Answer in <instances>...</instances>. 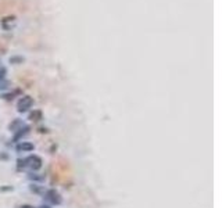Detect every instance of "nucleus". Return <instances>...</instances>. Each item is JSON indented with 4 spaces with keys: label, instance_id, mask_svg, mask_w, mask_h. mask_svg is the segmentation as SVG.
Segmentation results:
<instances>
[{
    "label": "nucleus",
    "instance_id": "obj_1",
    "mask_svg": "<svg viewBox=\"0 0 222 208\" xmlns=\"http://www.w3.org/2000/svg\"><path fill=\"white\" fill-rule=\"evenodd\" d=\"M43 198L44 201H49L50 204H54V206H60L63 198H61V194L58 192H56L54 189H50V190H46L43 193Z\"/></svg>",
    "mask_w": 222,
    "mask_h": 208
},
{
    "label": "nucleus",
    "instance_id": "obj_2",
    "mask_svg": "<svg viewBox=\"0 0 222 208\" xmlns=\"http://www.w3.org/2000/svg\"><path fill=\"white\" fill-rule=\"evenodd\" d=\"M24 164H25L28 168H31L32 171H38V169H40L42 168V158H40L39 156H29V157H26L25 160H24Z\"/></svg>",
    "mask_w": 222,
    "mask_h": 208
},
{
    "label": "nucleus",
    "instance_id": "obj_3",
    "mask_svg": "<svg viewBox=\"0 0 222 208\" xmlns=\"http://www.w3.org/2000/svg\"><path fill=\"white\" fill-rule=\"evenodd\" d=\"M32 106H34V99H32V97H29V96L21 97V99L18 100V103H17V108H18L20 112L28 111Z\"/></svg>",
    "mask_w": 222,
    "mask_h": 208
},
{
    "label": "nucleus",
    "instance_id": "obj_4",
    "mask_svg": "<svg viewBox=\"0 0 222 208\" xmlns=\"http://www.w3.org/2000/svg\"><path fill=\"white\" fill-rule=\"evenodd\" d=\"M35 148V146L32 144V143H29V142H21V143H18L17 144V147H16V150L18 151V153H29V151H32Z\"/></svg>",
    "mask_w": 222,
    "mask_h": 208
},
{
    "label": "nucleus",
    "instance_id": "obj_5",
    "mask_svg": "<svg viewBox=\"0 0 222 208\" xmlns=\"http://www.w3.org/2000/svg\"><path fill=\"white\" fill-rule=\"evenodd\" d=\"M29 129H31V128H29L28 125H24V126H21L18 130H16V133H14V142H18L20 139L22 138V136L28 135V133H29Z\"/></svg>",
    "mask_w": 222,
    "mask_h": 208
},
{
    "label": "nucleus",
    "instance_id": "obj_6",
    "mask_svg": "<svg viewBox=\"0 0 222 208\" xmlns=\"http://www.w3.org/2000/svg\"><path fill=\"white\" fill-rule=\"evenodd\" d=\"M24 125H25V124H24L21 120H14L13 122L10 124V126H8V129H10V130H13V132H16V130H18V129H20V128H21V126H24Z\"/></svg>",
    "mask_w": 222,
    "mask_h": 208
},
{
    "label": "nucleus",
    "instance_id": "obj_7",
    "mask_svg": "<svg viewBox=\"0 0 222 208\" xmlns=\"http://www.w3.org/2000/svg\"><path fill=\"white\" fill-rule=\"evenodd\" d=\"M29 120L35 121V122L40 121V120H42V111H39V110H34V111L29 114Z\"/></svg>",
    "mask_w": 222,
    "mask_h": 208
},
{
    "label": "nucleus",
    "instance_id": "obj_8",
    "mask_svg": "<svg viewBox=\"0 0 222 208\" xmlns=\"http://www.w3.org/2000/svg\"><path fill=\"white\" fill-rule=\"evenodd\" d=\"M29 179H32V180H43L44 179V176L43 175H39V174H31L29 175Z\"/></svg>",
    "mask_w": 222,
    "mask_h": 208
},
{
    "label": "nucleus",
    "instance_id": "obj_9",
    "mask_svg": "<svg viewBox=\"0 0 222 208\" xmlns=\"http://www.w3.org/2000/svg\"><path fill=\"white\" fill-rule=\"evenodd\" d=\"M31 190H32L34 193H42V192H43V187L39 186V185H32V186H31Z\"/></svg>",
    "mask_w": 222,
    "mask_h": 208
},
{
    "label": "nucleus",
    "instance_id": "obj_10",
    "mask_svg": "<svg viewBox=\"0 0 222 208\" xmlns=\"http://www.w3.org/2000/svg\"><path fill=\"white\" fill-rule=\"evenodd\" d=\"M8 88V82H6V81H0V90H4V89H7Z\"/></svg>",
    "mask_w": 222,
    "mask_h": 208
},
{
    "label": "nucleus",
    "instance_id": "obj_11",
    "mask_svg": "<svg viewBox=\"0 0 222 208\" xmlns=\"http://www.w3.org/2000/svg\"><path fill=\"white\" fill-rule=\"evenodd\" d=\"M6 72H7V70H6L4 67H0V81H2L3 78H4V75H6Z\"/></svg>",
    "mask_w": 222,
    "mask_h": 208
},
{
    "label": "nucleus",
    "instance_id": "obj_12",
    "mask_svg": "<svg viewBox=\"0 0 222 208\" xmlns=\"http://www.w3.org/2000/svg\"><path fill=\"white\" fill-rule=\"evenodd\" d=\"M21 61H24L22 57H13V58H10V62H21Z\"/></svg>",
    "mask_w": 222,
    "mask_h": 208
},
{
    "label": "nucleus",
    "instance_id": "obj_13",
    "mask_svg": "<svg viewBox=\"0 0 222 208\" xmlns=\"http://www.w3.org/2000/svg\"><path fill=\"white\" fill-rule=\"evenodd\" d=\"M38 208H50V206H40V207H38Z\"/></svg>",
    "mask_w": 222,
    "mask_h": 208
},
{
    "label": "nucleus",
    "instance_id": "obj_14",
    "mask_svg": "<svg viewBox=\"0 0 222 208\" xmlns=\"http://www.w3.org/2000/svg\"><path fill=\"white\" fill-rule=\"evenodd\" d=\"M21 208H34V207H31V206H22Z\"/></svg>",
    "mask_w": 222,
    "mask_h": 208
}]
</instances>
